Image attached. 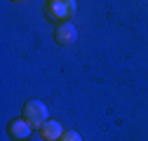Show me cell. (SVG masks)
<instances>
[{"mask_svg":"<svg viewBox=\"0 0 148 141\" xmlns=\"http://www.w3.org/2000/svg\"><path fill=\"white\" fill-rule=\"evenodd\" d=\"M78 5L75 0H47V14L52 19H64L68 21L73 14H75Z\"/></svg>","mask_w":148,"mask_h":141,"instance_id":"6da1fadb","label":"cell"},{"mask_svg":"<svg viewBox=\"0 0 148 141\" xmlns=\"http://www.w3.org/2000/svg\"><path fill=\"white\" fill-rule=\"evenodd\" d=\"M24 118L33 127H42L47 122V106L42 101H26L24 106Z\"/></svg>","mask_w":148,"mask_h":141,"instance_id":"7a4b0ae2","label":"cell"},{"mask_svg":"<svg viewBox=\"0 0 148 141\" xmlns=\"http://www.w3.org/2000/svg\"><path fill=\"white\" fill-rule=\"evenodd\" d=\"M54 38H57L59 45H73L78 40V28L73 26L71 21H61L57 26V31H54Z\"/></svg>","mask_w":148,"mask_h":141,"instance_id":"3957f363","label":"cell"},{"mask_svg":"<svg viewBox=\"0 0 148 141\" xmlns=\"http://www.w3.org/2000/svg\"><path fill=\"white\" fill-rule=\"evenodd\" d=\"M31 132H33V125H31L26 118L10 122V136H12L14 141H26V139L31 136Z\"/></svg>","mask_w":148,"mask_h":141,"instance_id":"277c9868","label":"cell"},{"mask_svg":"<svg viewBox=\"0 0 148 141\" xmlns=\"http://www.w3.org/2000/svg\"><path fill=\"white\" fill-rule=\"evenodd\" d=\"M40 134H42V139H47V141H57V139H61V136H64L61 122H57V120H47L45 125L40 127Z\"/></svg>","mask_w":148,"mask_h":141,"instance_id":"5b68a950","label":"cell"},{"mask_svg":"<svg viewBox=\"0 0 148 141\" xmlns=\"http://www.w3.org/2000/svg\"><path fill=\"white\" fill-rule=\"evenodd\" d=\"M61 141H82V136L78 134V132H64V136H61Z\"/></svg>","mask_w":148,"mask_h":141,"instance_id":"8992f818","label":"cell"},{"mask_svg":"<svg viewBox=\"0 0 148 141\" xmlns=\"http://www.w3.org/2000/svg\"><path fill=\"white\" fill-rule=\"evenodd\" d=\"M16 3H21V0H16Z\"/></svg>","mask_w":148,"mask_h":141,"instance_id":"52a82bcc","label":"cell"}]
</instances>
